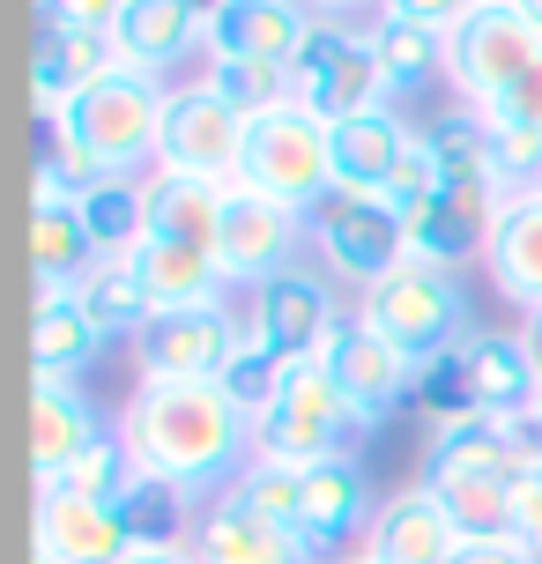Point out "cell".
I'll use <instances>...</instances> for the list:
<instances>
[{"label": "cell", "mask_w": 542, "mask_h": 564, "mask_svg": "<svg viewBox=\"0 0 542 564\" xmlns=\"http://www.w3.org/2000/svg\"><path fill=\"white\" fill-rule=\"evenodd\" d=\"M490 119H513V127H535V134H542V59L506 89V97H498V105H490Z\"/></svg>", "instance_id": "60d3db41"}, {"label": "cell", "mask_w": 542, "mask_h": 564, "mask_svg": "<svg viewBox=\"0 0 542 564\" xmlns=\"http://www.w3.org/2000/svg\"><path fill=\"white\" fill-rule=\"evenodd\" d=\"M454 564H542V557H535L520 535H468Z\"/></svg>", "instance_id": "b9f144b4"}, {"label": "cell", "mask_w": 542, "mask_h": 564, "mask_svg": "<svg viewBox=\"0 0 542 564\" xmlns=\"http://www.w3.org/2000/svg\"><path fill=\"white\" fill-rule=\"evenodd\" d=\"M89 230L75 216V200H59V208H30V268L37 282H75L89 268Z\"/></svg>", "instance_id": "1f68e13d"}, {"label": "cell", "mask_w": 542, "mask_h": 564, "mask_svg": "<svg viewBox=\"0 0 542 564\" xmlns=\"http://www.w3.org/2000/svg\"><path fill=\"white\" fill-rule=\"evenodd\" d=\"M112 512H119V535H127V557H156V550H186V542H194L200 498H186L178 482L134 476L112 498Z\"/></svg>", "instance_id": "484cf974"}, {"label": "cell", "mask_w": 542, "mask_h": 564, "mask_svg": "<svg viewBox=\"0 0 542 564\" xmlns=\"http://www.w3.org/2000/svg\"><path fill=\"white\" fill-rule=\"evenodd\" d=\"M460 542L468 535L454 528V512H446V498L431 482H409L394 498H379V512L365 528V550L379 564H454Z\"/></svg>", "instance_id": "2e32d148"}, {"label": "cell", "mask_w": 542, "mask_h": 564, "mask_svg": "<svg viewBox=\"0 0 542 564\" xmlns=\"http://www.w3.org/2000/svg\"><path fill=\"white\" fill-rule=\"evenodd\" d=\"M490 186H498V200L542 194V134H535V127L490 119Z\"/></svg>", "instance_id": "e575fe53"}, {"label": "cell", "mask_w": 542, "mask_h": 564, "mask_svg": "<svg viewBox=\"0 0 542 564\" xmlns=\"http://www.w3.org/2000/svg\"><path fill=\"white\" fill-rule=\"evenodd\" d=\"M468 476H520V423H498V416H460V423H438L424 438V476L431 490L446 482H468Z\"/></svg>", "instance_id": "ffe728a7"}, {"label": "cell", "mask_w": 542, "mask_h": 564, "mask_svg": "<svg viewBox=\"0 0 542 564\" xmlns=\"http://www.w3.org/2000/svg\"><path fill=\"white\" fill-rule=\"evenodd\" d=\"M200 83L216 89L238 119H260V112H275V105L297 97V89H290V67H275V59H208Z\"/></svg>", "instance_id": "d6a6232c"}, {"label": "cell", "mask_w": 542, "mask_h": 564, "mask_svg": "<svg viewBox=\"0 0 542 564\" xmlns=\"http://www.w3.org/2000/svg\"><path fill=\"white\" fill-rule=\"evenodd\" d=\"M230 357H238V319H230V305H164L134 335V371L142 379L224 387Z\"/></svg>", "instance_id": "30bf717a"}, {"label": "cell", "mask_w": 542, "mask_h": 564, "mask_svg": "<svg viewBox=\"0 0 542 564\" xmlns=\"http://www.w3.org/2000/svg\"><path fill=\"white\" fill-rule=\"evenodd\" d=\"M97 438H105L97 409L83 401L75 379H30V468H37V490L67 476Z\"/></svg>", "instance_id": "d6986e66"}, {"label": "cell", "mask_w": 542, "mask_h": 564, "mask_svg": "<svg viewBox=\"0 0 542 564\" xmlns=\"http://www.w3.org/2000/svg\"><path fill=\"white\" fill-rule=\"evenodd\" d=\"M357 319H365L379 341H394L409 365L424 371L431 357H446L460 335H468V290H460L454 268H424L409 260L387 282H371L357 297Z\"/></svg>", "instance_id": "3957f363"}, {"label": "cell", "mask_w": 542, "mask_h": 564, "mask_svg": "<svg viewBox=\"0 0 542 564\" xmlns=\"http://www.w3.org/2000/svg\"><path fill=\"white\" fill-rule=\"evenodd\" d=\"M200 15H208V0H127L119 8V59L134 67V75H164L178 59L200 45Z\"/></svg>", "instance_id": "cb8c5ba5"}, {"label": "cell", "mask_w": 542, "mask_h": 564, "mask_svg": "<svg viewBox=\"0 0 542 564\" xmlns=\"http://www.w3.org/2000/svg\"><path fill=\"white\" fill-rule=\"evenodd\" d=\"M105 349V327L89 319L75 282H37V312H30V365L37 379H75Z\"/></svg>", "instance_id": "603a6c76"}, {"label": "cell", "mask_w": 542, "mask_h": 564, "mask_svg": "<svg viewBox=\"0 0 542 564\" xmlns=\"http://www.w3.org/2000/svg\"><path fill=\"white\" fill-rule=\"evenodd\" d=\"M156 127H164V83L127 67L112 83L83 89L45 127V156L75 186H89V178H134L142 164H156Z\"/></svg>", "instance_id": "7a4b0ae2"}, {"label": "cell", "mask_w": 542, "mask_h": 564, "mask_svg": "<svg viewBox=\"0 0 542 564\" xmlns=\"http://www.w3.org/2000/svg\"><path fill=\"white\" fill-rule=\"evenodd\" d=\"M409 134H416V127H409L394 105H387V112H365V119H343V127H335V186H349V194H387Z\"/></svg>", "instance_id": "4316f807"}, {"label": "cell", "mask_w": 542, "mask_h": 564, "mask_svg": "<svg viewBox=\"0 0 542 564\" xmlns=\"http://www.w3.org/2000/svg\"><path fill=\"white\" fill-rule=\"evenodd\" d=\"M290 89H297V105H313L327 127L365 119V112H387V105H394V83L379 75L371 37L357 23H327V15H313L305 45L290 53Z\"/></svg>", "instance_id": "8992f818"}, {"label": "cell", "mask_w": 542, "mask_h": 564, "mask_svg": "<svg viewBox=\"0 0 542 564\" xmlns=\"http://www.w3.org/2000/svg\"><path fill=\"white\" fill-rule=\"evenodd\" d=\"M416 409L431 416V431H438V423L476 416V394H468V371H460L454 349H446V357H431V365L416 371Z\"/></svg>", "instance_id": "74e56055"}, {"label": "cell", "mask_w": 542, "mask_h": 564, "mask_svg": "<svg viewBox=\"0 0 542 564\" xmlns=\"http://www.w3.org/2000/svg\"><path fill=\"white\" fill-rule=\"evenodd\" d=\"M305 30H313V8H305V0H208V15H200V53L290 67V53L305 45Z\"/></svg>", "instance_id": "4fadbf2b"}, {"label": "cell", "mask_w": 542, "mask_h": 564, "mask_svg": "<svg viewBox=\"0 0 542 564\" xmlns=\"http://www.w3.org/2000/svg\"><path fill=\"white\" fill-rule=\"evenodd\" d=\"M460 535H513V476H468L438 490Z\"/></svg>", "instance_id": "836d02e7"}, {"label": "cell", "mask_w": 542, "mask_h": 564, "mask_svg": "<svg viewBox=\"0 0 542 564\" xmlns=\"http://www.w3.org/2000/svg\"><path fill=\"white\" fill-rule=\"evenodd\" d=\"M127 0H37V23L53 30H119Z\"/></svg>", "instance_id": "ab89813d"}, {"label": "cell", "mask_w": 542, "mask_h": 564, "mask_svg": "<svg viewBox=\"0 0 542 564\" xmlns=\"http://www.w3.org/2000/svg\"><path fill=\"white\" fill-rule=\"evenodd\" d=\"M513 535L542 557V476H513Z\"/></svg>", "instance_id": "7bdbcfd3"}, {"label": "cell", "mask_w": 542, "mask_h": 564, "mask_svg": "<svg viewBox=\"0 0 542 564\" xmlns=\"http://www.w3.org/2000/svg\"><path fill=\"white\" fill-rule=\"evenodd\" d=\"M230 319H238V357H230V371H224V394L260 423V416H268V401L283 394L290 357L275 349V341H268V327L253 319V305H246V312H230Z\"/></svg>", "instance_id": "f1b7e54d"}, {"label": "cell", "mask_w": 542, "mask_h": 564, "mask_svg": "<svg viewBox=\"0 0 542 564\" xmlns=\"http://www.w3.org/2000/svg\"><path fill=\"white\" fill-rule=\"evenodd\" d=\"M305 238L313 253L327 260V275H343L357 297L371 282H387L394 268H409V224L387 194H349V186H327V194L305 208Z\"/></svg>", "instance_id": "5b68a950"}, {"label": "cell", "mask_w": 542, "mask_h": 564, "mask_svg": "<svg viewBox=\"0 0 542 564\" xmlns=\"http://www.w3.org/2000/svg\"><path fill=\"white\" fill-rule=\"evenodd\" d=\"M371 482L357 453H335V460H313L305 468V506H297V542L305 550H343L357 528H371Z\"/></svg>", "instance_id": "ac0fdd59"}, {"label": "cell", "mask_w": 542, "mask_h": 564, "mask_svg": "<svg viewBox=\"0 0 542 564\" xmlns=\"http://www.w3.org/2000/svg\"><path fill=\"white\" fill-rule=\"evenodd\" d=\"M484 268L498 282V297H513L520 312H542V194L498 200L484 238Z\"/></svg>", "instance_id": "7402d4cb"}, {"label": "cell", "mask_w": 542, "mask_h": 564, "mask_svg": "<svg viewBox=\"0 0 542 564\" xmlns=\"http://www.w3.org/2000/svg\"><path fill=\"white\" fill-rule=\"evenodd\" d=\"M520 423H528V431H535V438H542V394H535V409H528V416H520Z\"/></svg>", "instance_id": "681fc988"}, {"label": "cell", "mask_w": 542, "mask_h": 564, "mask_svg": "<svg viewBox=\"0 0 542 564\" xmlns=\"http://www.w3.org/2000/svg\"><path fill=\"white\" fill-rule=\"evenodd\" d=\"M327 564H379L371 550H343V557H327Z\"/></svg>", "instance_id": "c3c4849f"}, {"label": "cell", "mask_w": 542, "mask_h": 564, "mask_svg": "<svg viewBox=\"0 0 542 564\" xmlns=\"http://www.w3.org/2000/svg\"><path fill=\"white\" fill-rule=\"evenodd\" d=\"M37 550L59 564H119L127 535H119V512L75 490H37Z\"/></svg>", "instance_id": "d4e9b609"}, {"label": "cell", "mask_w": 542, "mask_h": 564, "mask_svg": "<svg viewBox=\"0 0 542 564\" xmlns=\"http://www.w3.org/2000/svg\"><path fill=\"white\" fill-rule=\"evenodd\" d=\"M520 341H528V357H535V379H542V312L520 319Z\"/></svg>", "instance_id": "f6af8a7d"}, {"label": "cell", "mask_w": 542, "mask_h": 564, "mask_svg": "<svg viewBox=\"0 0 542 564\" xmlns=\"http://www.w3.org/2000/svg\"><path fill=\"white\" fill-rule=\"evenodd\" d=\"M357 431H365V416L343 401L327 365H290L283 394L268 401V416L253 423V453L260 460H283V468H313V460L349 453Z\"/></svg>", "instance_id": "52a82bcc"}, {"label": "cell", "mask_w": 542, "mask_h": 564, "mask_svg": "<svg viewBox=\"0 0 542 564\" xmlns=\"http://www.w3.org/2000/svg\"><path fill=\"white\" fill-rule=\"evenodd\" d=\"M119 564H194V550H156V557H119Z\"/></svg>", "instance_id": "bcb514c9"}, {"label": "cell", "mask_w": 542, "mask_h": 564, "mask_svg": "<svg viewBox=\"0 0 542 564\" xmlns=\"http://www.w3.org/2000/svg\"><path fill=\"white\" fill-rule=\"evenodd\" d=\"M75 216L89 230V253H134L142 246V178H89V186H75Z\"/></svg>", "instance_id": "f546056e"}, {"label": "cell", "mask_w": 542, "mask_h": 564, "mask_svg": "<svg viewBox=\"0 0 542 564\" xmlns=\"http://www.w3.org/2000/svg\"><path fill=\"white\" fill-rule=\"evenodd\" d=\"M297 238H305V216L283 208V200L253 194V186H230L224 194V224H216V268L224 282H268L297 260Z\"/></svg>", "instance_id": "7c38bea8"}, {"label": "cell", "mask_w": 542, "mask_h": 564, "mask_svg": "<svg viewBox=\"0 0 542 564\" xmlns=\"http://www.w3.org/2000/svg\"><path fill=\"white\" fill-rule=\"evenodd\" d=\"M194 564H319L305 542L290 535V528H275L268 512H253L246 498H238V482L230 490H216L208 506H200L194 520Z\"/></svg>", "instance_id": "9a60e30c"}, {"label": "cell", "mask_w": 542, "mask_h": 564, "mask_svg": "<svg viewBox=\"0 0 542 564\" xmlns=\"http://www.w3.org/2000/svg\"><path fill=\"white\" fill-rule=\"evenodd\" d=\"M253 319L268 327V341L283 349L290 365H313L319 341L335 335L343 305H335V290H327V275H319V268L290 260L283 275H268V282L253 290Z\"/></svg>", "instance_id": "5bb4252c"}, {"label": "cell", "mask_w": 542, "mask_h": 564, "mask_svg": "<svg viewBox=\"0 0 542 564\" xmlns=\"http://www.w3.org/2000/svg\"><path fill=\"white\" fill-rule=\"evenodd\" d=\"M484 0H379V15H401V23H416V30H460L468 15H476Z\"/></svg>", "instance_id": "f35d334b"}, {"label": "cell", "mask_w": 542, "mask_h": 564, "mask_svg": "<svg viewBox=\"0 0 542 564\" xmlns=\"http://www.w3.org/2000/svg\"><path fill=\"white\" fill-rule=\"evenodd\" d=\"M127 482H134V453H127V438H119V431H105V438H97V446H89L59 482H45V490H75V498H97V506H112Z\"/></svg>", "instance_id": "d590c367"}, {"label": "cell", "mask_w": 542, "mask_h": 564, "mask_svg": "<svg viewBox=\"0 0 542 564\" xmlns=\"http://www.w3.org/2000/svg\"><path fill=\"white\" fill-rule=\"evenodd\" d=\"M305 8H313V15H327V23H349L357 8H379V0H305Z\"/></svg>", "instance_id": "ee69618b"}, {"label": "cell", "mask_w": 542, "mask_h": 564, "mask_svg": "<svg viewBox=\"0 0 542 564\" xmlns=\"http://www.w3.org/2000/svg\"><path fill=\"white\" fill-rule=\"evenodd\" d=\"M506 8H513L520 23H535V30H542V0H506Z\"/></svg>", "instance_id": "7dc6e473"}, {"label": "cell", "mask_w": 542, "mask_h": 564, "mask_svg": "<svg viewBox=\"0 0 542 564\" xmlns=\"http://www.w3.org/2000/svg\"><path fill=\"white\" fill-rule=\"evenodd\" d=\"M75 297L89 305V319L105 327V335H142L149 319H156V297H149V282H142V268H134V253H97L75 275Z\"/></svg>", "instance_id": "83f0119b"}, {"label": "cell", "mask_w": 542, "mask_h": 564, "mask_svg": "<svg viewBox=\"0 0 542 564\" xmlns=\"http://www.w3.org/2000/svg\"><path fill=\"white\" fill-rule=\"evenodd\" d=\"M371 37V59H379V75L401 89H416L424 75H446V37L438 30H416V23H401V15H371L365 23Z\"/></svg>", "instance_id": "4dcf8cb0"}, {"label": "cell", "mask_w": 542, "mask_h": 564, "mask_svg": "<svg viewBox=\"0 0 542 564\" xmlns=\"http://www.w3.org/2000/svg\"><path fill=\"white\" fill-rule=\"evenodd\" d=\"M119 438L134 453V476L178 482L186 498H216L253 460V416L224 387H178V379H134L119 409Z\"/></svg>", "instance_id": "6da1fadb"}, {"label": "cell", "mask_w": 542, "mask_h": 564, "mask_svg": "<svg viewBox=\"0 0 542 564\" xmlns=\"http://www.w3.org/2000/svg\"><path fill=\"white\" fill-rule=\"evenodd\" d=\"M313 365H327V379L343 387V401H349V409H357L365 423L394 416L401 401L416 394V365L401 357L394 341H379V335H371L357 312H343V319H335V335L319 341V357H313Z\"/></svg>", "instance_id": "8fae6325"}, {"label": "cell", "mask_w": 542, "mask_h": 564, "mask_svg": "<svg viewBox=\"0 0 542 564\" xmlns=\"http://www.w3.org/2000/svg\"><path fill=\"white\" fill-rule=\"evenodd\" d=\"M460 371H468V394H476V416H498V423H520L528 409H535L542 379H535V357H528V341H520V327L506 335V327H468V335L454 341Z\"/></svg>", "instance_id": "e0dca14e"}, {"label": "cell", "mask_w": 542, "mask_h": 564, "mask_svg": "<svg viewBox=\"0 0 542 564\" xmlns=\"http://www.w3.org/2000/svg\"><path fill=\"white\" fill-rule=\"evenodd\" d=\"M535 59H542V30L520 23L506 0H484L460 30H446V75H454L460 105H476V112H490Z\"/></svg>", "instance_id": "9c48e42d"}, {"label": "cell", "mask_w": 542, "mask_h": 564, "mask_svg": "<svg viewBox=\"0 0 542 564\" xmlns=\"http://www.w3.org/2000/svg\"><path fill=\"white\" fill-rule=\"evenodd\" d=\"M238 498L253 512H268L275 528L297 535V506H305V468H283V460H246V476H238Z\"/></svg>", "instance_id": "8d00e7d4"}, {"label": "cell", "mask_w": 542, "mask_h": 564, "mask_svg": "<svg viewBox=\"0 0 542 564\" xmlns=\"http://www.w3.org/2000/svg\"><path fill=\"white\" fill-rule=\"evenodd\" d=\"M238 186L283 200V208H313L327 186H335V127L313 112V105H275V112L246 119V164H238Z\"/></svg>", "instance_id": "277c9868"}, {"label": "cell", "mask_w": 542, "mask_h": 564, "mask_svg": "<svg viewBox=\"0 0 542 564\" xmlns=\"http://www.w3.org/2000/svg\"><path fill=\"white\" fill-rule=\"evenodd\" d=\"M224 194H230V186H200V178L149 171V178H142V246H186V253H216Z\"/></svg>", "instance_id": "44dd1931"}, {"label": "cell", "mask_w": 542, "mask_h": 564, "mask_svg": "<svg viewBox=\"0 0 542 564\" xmlns=\"http://www.w3.org/2000/svg\"><path fill=\"white\" fill-rule=\"evenodd\" d=\"M238 164H246V119L230 112L200 75L164 89L156 171H172V178H200V186H238Z\"/></svg>", "instance_id": "ba28073f"}, {"label": "cell", "mask_w": 542, "mask_h": 564, "mask_svg": "<svg viewBox=\"0 0 542 564\" xmlns=\"http://www.w3.org/2000/svg\"><path fill=\"white\" fill-rule=\"evenodd\" d=\"M30 564H59V557H45V550H30Z\"/></svg>", "instance_id": "f907efd6"}]
</instances>
